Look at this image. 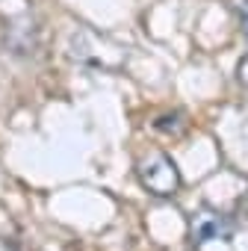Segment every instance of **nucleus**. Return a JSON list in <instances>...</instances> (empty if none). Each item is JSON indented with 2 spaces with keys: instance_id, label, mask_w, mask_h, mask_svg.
Wrapping results in <instances>:
<instances>
[{
  "instance_id": "obj_1",
  "label": "nucleus",
  "mask_w": 248,
  "mask_h": 251,
  "mask_svg": "<svg viewBox=\"0 0 248 251\" xmlns=\"http://www.w3.org/2000/svg\"><path fill=\"white\" fill-rule=\"evenodd\" d=\"M139 180L151 195L160 198H169L180 189V172L163 151H151L148 157L139 160Z\"/></svg>"
},
{
  "instance_id": "obj_2",
  "label": "nucleus",
  "mask_w": 248,
  "mask_h": 251,
  "mask_svg": "<svg viewBox=\"0 0 248 251\" xmlns=\"http://www.w3.org/2000/svg\"><path fill=\"white\" fill-rule=\"evenodd\" d=\"M230 233H233V225L222 213L201 210L192 219V239H195V245H204V242H213V239H227Z\"/></svg>"
},
{
  "instance_id": "obj_3",
  "label": "nucleus",
  "mask_w": 248,
  "mask_h": 251,
  "mask_svg": "<svg viewBox=\"0 0 248 251\" xmlns=\"http://www.w3.org/2000/svg\"><path fill=\"white\" fill-rule=\"evenodd\" d=\"M236 15H239V24H242V33L248 36V0H239V3H236Z\"/></svg>"
},
{
  "instance_id": "obj_4",
  "label": "nucleus",
  "mask_w": 248,
  "mask_h": 251,
  "mask_svg": "<svg viewBox=\"0 0 248 251\" xmlns=\"http://www.w3.org/2000/svg\"><path fill=\"white\" fill-rule=\"evenodd\" d=\"M239 83H242V86H248V56L239 62Z\"/></svg>"
}]
</instances>
